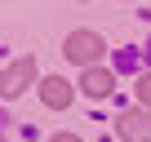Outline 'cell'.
<instances>
[{
	"instance_id": "cell-1",
	"label": "cell",
	"mask_w": 151,
	"mask_h": 142,
	"mask_svg": "<svg viewBox=\"0 0 151 142\" xmlns=\"http://www.w3.org/2000/svg\"><path fill=\"white\" fill-rule=\"evenodd\" d=\"M62 53H67L71 62H80V67H89V71H93V62H98V58L107 53V40H102L98 31H71V36H67V49H62Z\"/></svg>"
},
{
	"instance_id": "cell-2",
	"label": "cell",
	"mask_w": 151,
	"mask_h": 142,
	"mask_svg": "<svg viewBox=\"0 0 151 142\" xmlns=\"http://www.w3.org/2000/svg\"><path fill=\"white\" fill-rule=\"evenodd\" d=\"M116 133H120V138H129V142H147V138H151V111H147V107L124 111V115L116 120Z\"/></svg>"
},
{
	"instance_id": "cell-3",
	"label": "cell",
	"mask_w": 151,
	"mask_h": 142,
	"mask_svg": "<svg viewBox=\"0 0 151 142\" xmlns=\"http://www.w3.org/2000/svg\"><path fill=\"white\" fill-rule=\"evenodd\" d=\"M36 80V58H18L5 67V98H18L27 85Z\"/></svg>"
},
{
	"instance_id": "cell-4",
	"label": "cell",
	"mask_w": 151,
	"mask_h": 142,
	"mask_svg": "<svg viewBox=\"0 0 151 142\" xmlns=\"http://www.w3.org/2000/svg\"><path fill=\"white\" fill-rule=\"evenodd\" d=\"M40 98H45V107L62 111V107L71 102V85H67L62 76H45V80H40Z\"/></svg>"
},
{
	"instance_id": "cell-5",
	"label": "cell",
	"mask_w": 151,
	"mask_h": 142,
	"mask_svg": "<svg viewBox=\"0 0 151 142\" xmlns=\"http://www.w3.org/2000/svg\"><path fill=\"white\" fill-rule=\"evenodd\" d=\"M80 89H85L89 98H107V93L116 89V80H111V71L93 67V71H85V80H80Z\"/></svg>"
},
{
	"instance_id": "cell-6",
	"label": "cell",
	"mask_w": 151,
	"mask_h": 142,
	"mask_svg": "<svg viewBox=\"0 0 151 142\" xmlns=\"http://www.w3.org/2000/svg\"><path fill=\"white\" fill-rule=\"evenodd\" d=\"M138 102L151 111V76H138Z\"/></svg>"
},
{
	"instance_id": "cell-7",
	"label": "cell",
	"mask_w": 151,
	"mask_h": 142,
	"mask_svg": "<svg viewBox=\"0 0 151 142\" xmlns=\"http://www.w3.org/2000/svg\"><path fill=\"white\" fill-rule=\"evenodd\" d=\"M49 142H80V138H76V133H53Z\"/></svg>"
},
{
	"instance_id": "cell-8",
	"label": "cell",
	"mask_w": 151,
	"mask_h": 142,
	"mask_svg": "<svg viewBox=\"0 0 151 142\" xmlns=\"http://www.w3.org/2000/svg\"><path fill=\"white\" fill-rule=\"evenodd\" d=\"M147 142H151V138H147Z\"/></svg>"
}]
</instances>
